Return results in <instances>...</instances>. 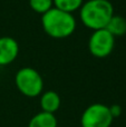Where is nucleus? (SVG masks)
<instances>
[{
  "label": "nucleus",
  "instance_id": "nucleus-11",
  "mask_svg": "<svg viewBox=\"0 0 126 127\" xmlns=\"http://www.w3.org/2000/svg\"><path fill=\"white\" fill-rule=\"evenodd\" d=\"M29 6L35 12L44 15L54 8L53 0H29Z\"/></svg>",
  "mask_w": 126,
  "mask_h": 127
},
{
  "label": "nucleus",
  "instance_id": "nucleus-10",
  "mask_svg": "<svg viewBox=\"0 0 126 127\" xmlns=\"http://www.w3.org/2000/svg\"><path fill=\"white\" fill-rule=\"evenodd\" d=\"M53 1L55 8L69 13L79 10L82 4L84 3V0H53Z\"/></svg>",
  "mask_w": 126,
  "mask_h": 127
},
{
  "label": "nucleus",
  "instance_id": "nucleus-2",
  "mask_svg": "<svg viewBox=\"0 0 126 127\" xmlns=\"http://www.w3.org/2000/svg\"><path fill=\"white\" fill-rule=\"evenodd\" d=\"M41 27L49 37L54 39H64L70 37L75 32L77 22L73 13L65 12L54 7L41 15Z\"/></svg>",
  "mask_w": 126,
  "mask_h": 127
},
{
  "label": "nucleus",
  "instance_id": "nucleus-4",
  "mask_svg": "<svg viewBox=\"0 0 126 127\" xmlns=\"http://www.w3.org/2000/svg\"><path fill=\"white\" fill-rule=\"evenodd\" d=\"M113 121L109 106L102 103H94L83 112L80 125L82 127H111Z\"/></svg>",
  "mask_w": 126,
  "mask_h": 127
},
{
  "label": "nucleus",
  "instance_id": "nucleus-1",
  "mask_svg": "<svg viewBox=\"0 0 126 127\" xmlns=\"http://www.w3.org/2000/svg\"><path fill=\"white\" fill-rule=\"evenodd\" d=\"M114 16V7L109 0H87L79 9L82 24L91 30L106 28Z\"/></svg>",
  "mask_w": 126,
  "mask_h": 127
},
{
  "label": "nucleus",
  "instance_id": "nucleus-5",
  "mask_svg": "<svg viewBox=\"0 0 126 127\" xmlns=\"http://www.w3.org/2000/svg\"><path fill=\"white\" fill-rule=\"evenodd\" d=\"M115 47V37L106 28L94 30L88 39V50L94 57L105 58L109 56Z\"/></svg>",
  "mask_w": 126,
  "mask_h": 127
},
{
  "label": "nucleus",
  "instance_id": "nucleus-7",
  "mask_svg": "<svg viewBox=\"0 0 126 127\" xmlns=\"http://www.w3.org/2000/svg\"><path fill=\"white\" fill-rule=\"evenodd\" d=\"M62 105L60 96L55 90H46L40 95V108L41 112L55 114Z\"/></svg>",
  "mask_w": 126,
  "mask_h": 127
},
{
  "label": "nucleus",
  "instance_id": "nucleus-8",
  "mask_svg": "<svg viewBox=\"0 0 126 127\" xmlns=\"http://www.w3.org/2000/svg\"><path fill=\"white\" fill-rule=\"evenodd\" d=\"M58 122L55 114L39 112L31 117L28 127H57Z\"/></svg>",
  "mask_w": 126,
  "mask_h": 127
},
{
  "label": "nucleus",
  "instance_id": "nucleus-3",
  "mask_svg": "<svg viewBox=\"0 0 126 127\" xmlns=\"http://www.w3.org/2000/svg\"><path fill=\"white\" fill-rule=\"evenodd\" d=\"M15 85L20 94L29 98L40 96L44 92L41 75L31 67L20 68L15 75Z\"/></svg>",
  "mask_w": 126,
  "mask_h": 127
},
{
  "label": "nucleus",
  "instance_id": "nucleus-6",
  "mask_svg": "<svg viewBox=\"0 0 126 127\" xmlns=\"http://www.w3.org/2000/svg\"><path fill=\"white\" fill-rule=\"evenodd\" d=\"M19 55V44L9 36L0 37V66H8Z\"/></svg>",
  "mask_w": 126,
  "mask_h": 127
},
{
  "label": "nucleus",
  "instance_id": "nucleus-9",
  "mask_svg": "<svg viewBox=\"0 0 126 127\" xmlns=\"http://www.w3.org/2000/svg\"><path fill=\"white\" fill-rule=\"evenodd\" d=\"M106 29L114 37H122L126 33V19L123 16L115 15L111 18L106 26Z\"/></svg>",
  "mask_w": 126,
  "mask_h": 127
},
{
  "label": "nucleus",
  "instance_id": "nucleus-12",
  "mask_svg": "<svg viewBox=\"0 0 126 127\" xmlns=\"http://www.w3.org/2000/svg\"><path fill=\"white\" fill-rule=\"evenodd\" d=\"M109 110H111V114L113 116V118H116V117L121 116V114H122V107L120 105H116V104L109 106Z\"/></svg>",
  "mask_w": 126,
  "mask_h": 127
}]
</instances>
